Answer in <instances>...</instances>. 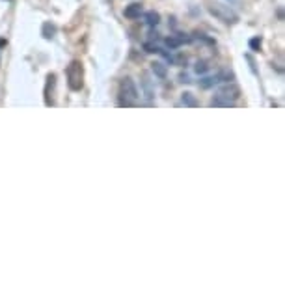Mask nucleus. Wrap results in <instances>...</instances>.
Returning <instances> with one entry per match:
<instances>
[{"label":"nucleus","mask_w":285,"mask_h":285,"mask_svg":"<svg viewBox=\"0 0 285 285\" xmlns=\"http://www.w3.org/2000/svg\"><path fill=\"white\" fill-rule=\"evenodd\" d=\"M239 99H241V88L237 84L229 82L216 91L215 99L211 101V105L213 107H233Z\"/></svg>","instance_id":"f03ea898"},{"label":"nucleus","mask_w":285,"mask_h":285,"mask_svg":"<svg viewBox=\"0 0 285 285\" xmlns=\"http://www.w3.org/2000/svg\"><path fill=\"white\" fill-rule=\"evenodd\" d=\"M138 101V88L133 78L125 76L120 82V105L121 107H133Z\"/></svg>","instance_id":"20e7f679"},{"label":"nucleus","mask_w":285,"mask_h":285,"mask_svg":"<svg viewBox=\"0 0 285 285\" xmlns=\"http://www.w3.org/2000/svg\"><path fill=\"white\" fill-rule=\"evenodd\" d=\"M54 84H56V76L52 75H49L47 76V84H45V105L47 107H51L52 103V91H54Z\"/></svg>","instance_id":"39448f33"},{"label":"nucleus","mask_w":285,"mask_h":285,"mask_svg":"<svg viewBox=\"0 0 285 285\" xmlns=\"http://www.w3.org/2000/svg\"><path fill=\"white\" fill-rule=\"evenodd\" d=\"M261 43H263V39H261L259 36H257V38H253V39H250V49H252V51H259Z\"/></svg>","instance_id":"ddd939ff"},{"label":"nucleus","mask_w":285,"mask_h":285,"mask_svg":"<svg viewBox=\"0 0 285 285\" xmlns=\"http://www.w3.org/2000/svg\"><path fill=\"white\" fill-rule=\"evenodd\" d=\"M144 21H146L147 26H157L158 23H160V15H158L157 12H147L146 15H144Z\"/></svg>","instance_id":"9b49d317"},{"label":"nucleus","mask_w":285,"mask_h":285,"mask_svg":"<svg viewBox=\"0 0 285 285\" xmlns=\"http://www.w3.org/2000/svg\"><path fill=\"white\" fill-rule=\"evenodd\" d=\"M179 78H181V82H190L188 75H179Z\"/></svg>","instance_id":"2eb2a0df"},{"label":"nucleus","mask_w":285,"mask_h":285,"mask_svg":"<svg viewBox=\"0 0 285 285\" xmlns=\"http://www.w3.org/2000/svg\"><path fill=\"white\" fill-rule=\"evenodd\" d=\"M151 71H153V75L158 76V78H166V75H168L166 65H164V63H160V62L151 63Z\"/></svg>","instance_id":"9d476101"},{"label":"nucleus","mask_w":285,"mask_h":285,"mask_svg":"<svg viewBox=\"0 0 285 285\" xmlns=\"http://www.w3.org/2000/svg\"><path fill=\"white\" fill-rule=\"evenodd\" d=\"M181 103H183L184 107H190V108L200 107V101L196 99V95H192L190 91H184V93L181 95Z\"/></svg>","instance_id":"6e6552de"},{"label":"nucleus","mask_w":285,"mask_h":285,"mask_svg":"<svg viewBox=\"0 0 285 285\" xmlns=\"http://www.w3.org/2000/svg\"><path fill=\"white\" fill-rule=\"evenodd\" d=\"M144 49H146V52H160V49L153 43H144Z\"/></svg>","instance_id":"4468645a"},{"label":"nucleus","mask_w":285,"mask_h":285,"mask_svg":"<svg viewBox=\"0 0 285 285\" xmlns=\"http://www.w3.org/2000/svg\"><path fill=\"white\" fill-rule=\"evenodd\" d=\"M140 84H142V88H144V95H146V99H147V101H151L153 97H155V89H153L151 80H149L147 73H144V75H142V80H140Z\"/></svg>","instance_id":"0eeeda50"},{"label":"nucleus","mask_w":285,"mask_h":285,"mask_svg":"<svg viewBox=\"0 0 285 285\" xmlns=\"http://www.w3.org/2000/svg\"><path fill=\"white\" fill-rule=\"evenodd\" d=\"M207 10L213 17L224 23V25H237L239 23V13L235 12L233 8L228 6V4H222V2H215V0H209L207 2Z\"/></svg>","instance_id":"f257e3e1"},{"label":"nucleus","mask_w":285,"mask_h":285,"mask_svg":"<svg viewBox=\"0 0 285 285\" xmlns=\"http://www.w3.org/2000/svg\"><path fill=\"white\" fill-rule=\"evenodd\" d=\"M207 69H209V65H207L205 62H198L196 65H194V71H196L198 75H205Z\"/></svg>","instance_id":"f8f14e48"},{"label":"nucleus","mask_w":285,"mask_h":285,"mask_svg":"<svg viewBox=\"0 0 285 285\" xmlns=\"http://www.w3.org/2000/svg\"><path fill=\"white\" fill-rule=\"evenodd\" d=\"M125 17L127 19H140V15L144 13V8H142V4H138V2H133V4H129V6L125 8Z\"/></svg>","instance_id":"423d86ee"},{"label":"nucleus","mask_w":285,"mask_h":285,"mask_svg":"<svg viewBox=\"0 0 285 285\" xmlns=\"http://www.w3.org/2000/svg\"><path fill=\"white\" fill-rule=\"evenodd\" d=\"M65 78H67V86L73 91H80L84 86V65L80 60H73L65 69Z\"/></svg>","instance_id":"7ed1b4c3"},{"label":"nucleus","mask_w":285,"mask_h":285,"mask_svg":"<svg viewBox=\"0 0 285 285\" xmlns=\"http://www.w3.org/2000/svg\"><path fill=\"white\" fill-rule=\"evenodd\" d=\"M41 36H43L45 39H52L54 36H56V26L52 25V23H43V26H41Z\"/></svg>","instance_id":"1a4fd4ad"}]
</instances>
